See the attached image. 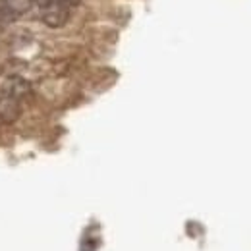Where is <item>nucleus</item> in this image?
Masks as SVG:
<instances>
[{
  "label": "nucleus",
  "instance_id": "nucleus-1",
  "mask_svg": "<svg viewBox=\"0 0 251 251\" xmlns=\"http://www.w3.org/2000/svg\"><path fill=\"white\" fill-rule=\"evenodd\" d=\"M41 6V18L49 27H62L70 18V10L62 8L54 0H37Z\"/></svg>",
  "mask_w": 251,
  "mask_h": 251
},
{
  "label": "nucleus",
  "instance_id": "nucleus-2",
  "mask_svg": "<svg viewBox=\"0 0 251 251\" xmlns=\"http://www.w3.org/2000/svg\"><path fill=\"white\" fill-rule=\"evenodd\" d=\"M22 114V106H20V99L12 97V95H4L0 97V118L6 124H12L20 118Z\"/></svg>",
  "mask_w": 251,
  "mask_h": 251
},
{
  "label": "nucleus",
  "instance_id": "nucleus-3",
  "mask_svg": "<svg viewBox=\"0 0 251 251\" xmlns=\"http://www.w3.org/2000/svg\"><path fill=\"white\" fill-rule=\"evenodd\" d=\"M4 89H6V95L22 99V97H25V95L29 93V83L25 79H22V77H12V79H8Z\"/></svg>",
  "mask_w": 251,
  "mask_h": 251
},
{
  "label": "nucleus",
  "instance_id": "nucleus-4",
  "mask_svg": "<svg viewBox=\"0 0 251 251\" xmlns=\"http://www.w3.org/2000/svg\"><path fill=\"white\" fill-rule=\"evenodd\" d=\"M4 2H6L8 8L16 14V18L22 16V14H27L33 6V0H4Z\"/></svg>",
  "mask_w": 251,
  "mask_h": 251
},
{
  "label": "nucleus",
  "instance_id": "nucleus-5",
  "mask_svg": "<svg viewBox=\"0 0 251 251\" xmlns=\"http://www.w3.org/2000/svg\"><path fill=\"white\" fill-rule=\"evenodd\" d=\"M16 20V14L8 8V4L4 0H0V25H8Z\"/></svg>",
  "mask_w": 251,
  "mask_h": 251
},
{
  "label": "nucleus",
  "instance_id": "nucleus-6",
  "mask_svg": "<svg viewBox=\"0 0 251 251\" xmlns=\"http://www.w3.org/2000/svg\"><path fill=\"white\" fill-rule=\"evenodd\" d=\"M54 2H58V4H60L62 8H66V10H72V8L79 6L81 0H54Z\"/></svg>",
  "mask_w": 251,
  "mask_h": 251
}]
</instances>
